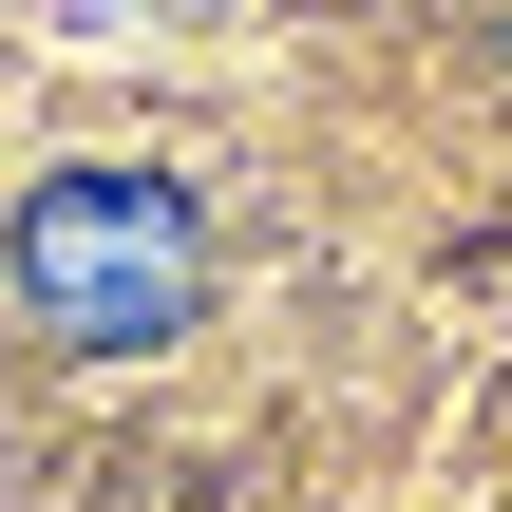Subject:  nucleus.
I'll return each instance as SVG.
<instances>
[{
    "instance_id": "nucleus-1",
    "label": "nucleus",
    "mask_w": 512,
    "mask_h": 512,
    "mask_svg": "<svg viewBox=\"0 0 512 512\" xmlns=\"http://www.w3.org/2000/svg\"><path fill=\"white\" fill-rule=\"evenodd\" d=\"M0 285H19V323H38L57 361H152V342H190V304H209V190L152 171V152H76V171L19 190Z\"/></svg>"
}]
</instances>
